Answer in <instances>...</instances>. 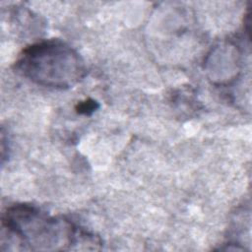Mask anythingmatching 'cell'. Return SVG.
<instances>
[{
  "mask_svg": "<svg viewBox=\"0 0 252 252\" xmlns=\"http://www.w3.org/2000/svg\"><path fill=\"white\" fill-rule=\"evenodd\" d=\"M2 228L8 244L30 245L35 250H57L70 244H81L84 232L67 220L51 218L28 205L7 209L2 218Z\"/></svg>",
  "mask_w": 252,
  "mask_h": 252,
  "instance_id": "obj_1",
  "label": "cell"
},
{
  "mask_svg": "<svg viewBox=\"0 0 252 252\" xmlns=\"http://www.w3.org/2000/svg\"><path fill=\"white\" fill-rule=\"evenodd\" d=\"M16 69L36 84L55 89L70 88L86 74L81 56L57 39L41 41L24 49L16 62Z\"/></svg>",
  "mask_w": 252,
  "mask_h": 252,
  "instance_id": "obj_2",
  "label": "cell"
},
{
  "mask_svg": "<svg viewBox=\"0 0 252 252\" xmlns=\"http://www.w3.org/2000/svg\"><path fill=\"white\" fill-rule=\"evenodd\" d=\"M94 109V101H92V102L86 101V102H84L83 104L80 105L79 112H81V113H88L89 111H93Z\"/></svg>",
  "mask_w": 252,
  "mask_h": 252,
  "instance_id": "obj_3",
  "label": "cell"
}]
</instances>
